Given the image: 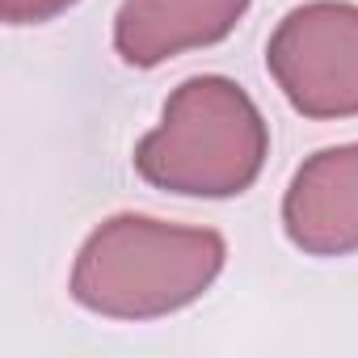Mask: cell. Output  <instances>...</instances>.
I'll use <instances>...</instances> for the list:
<instances>
[{"label":"cell","instance_id":"6da1fadb","mask_svg":"<svg viewBox=\"0 0 358 358\" xmlns=\"http://www.w3.org/2000/svg\"><path fill=\"white\" fill-rule=\"evenodd\" d=\"M224 262L228 245L220 232L127 211L97 224L80 245L72 299L110 320H156L203 299Z\"/></svg>","mask_w":358,"mask_h":358},{"label":"cell","instance_id":"7a4b0ae2","mask_svg":"<svg viewBox=\"0 0 358 358\" xmlns=\"http://www.w3.org/2000/svg\"><path fill=\"white\" fill-rule=\"evenodd\" d=\"M270 152V131L253 97L228 76L182 80L152 127L135 143V169L148 186L182 199L245 194Z\"/></svg>","mask_w":358,"mask_h":358},{"label":"cell","instance_id":"3957f363","mask_svg":"<svg viewBox=\"0 0 358 358\" xmlns=\"http://www.w3.org/2000/svg\"><path fill=\"white\" fill-rule=\"evenodd\" d=\"M266 68L303 118L358 114V5L308 0L291 9L270 43Z\"/></svg>","mask_w":358,"mask_h":358},{"label":"cell","instance_id":"277c9868","mask_svg":"<svg viewBox=\"0 0 358 358\" xmlns=\"http://www.w3.org/2000/svg\"><path fill=\"white\" fill-rule=\"evenodd\" d=\"M282 228L312 257L358 253V143L308 156L282 199Z\"/></svg>","mask_w":358,"mask_h":358},{"label":"cell","instance_id":"5b68a950","mask_svg":"<svg viewBox=\"0 0 358 358\" xmlns=\"http://www.w3.org/2000/svg\"><path fill=\"white\" fill-rule=\"evenodd\" d=\"M249 0H122L114 17V51L131 68H156L182 51L224 43Z\"/></svg>","mask_w":358,"mask_h":358},{"label":"cell","instance_id":"8992f818","mask_svg":"<svg viewBox=\"0 0 358 358\" xmlns=\"http://www.w3.org/2000/svg\"><path fill=\"white\" fill-rule=\"evenodd\" d=\"M72 5L76 0H0V17L9 26H43Z\"/></svg>","mask_w":358,"mask_h":358}]
</instances>
